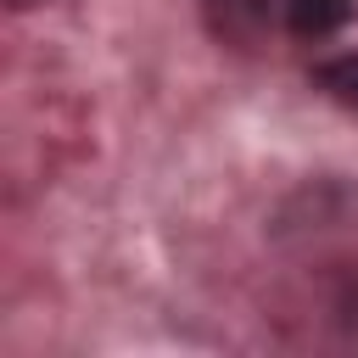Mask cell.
<instances>
[{
  "mask_svg": "<svg viewBox=\"0 0 358 358\" xmlns=\"http://www.w3.org/2000/svg\"><path fill=\"white\" fill-rule=\"evenodd\" d=\"M352 11H358L352 0H285V22H291V34H302V39H324V34L347 28Z\"/></svg>",
  "mask_w": 358,
  "mask_h": 358,
  "instance_id": "obj_2",
  "label": "cell"
},
{
  "mask_svg": "<svg viewBox=\"0 0 358 358\" xmlns=\"http://www.w3.org/2000/svg\"><path fill=\"white\" fill-rule=\"evenodd\" d=\"M201 11L224 45H257L274 22V0H201Z\"/></svg>",
  "mask_w": 358,
  "mask_h": 358,
  "instance_id": "obj_1",
  "label": "cell"
},
{
  "mask_svg": "<svg viewBox=\"0 0 358 358\" xmlns=\"http://www.w3.org/2000/svg\"><path fill=\"white\" fill-rule=\"evenodd\" d=\"M313 84H319L330 101H341V106L358 112V50H341V56L319 62V67H313Z\"/></svg>",
  "mask_w": 358,
  "mask_h": 358,
  "instance_id": "obj_3",
  "label": "cell"
}]
</instances>
